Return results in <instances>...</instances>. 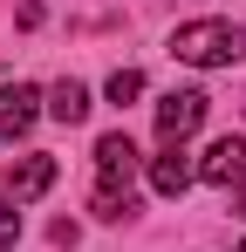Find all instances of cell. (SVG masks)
<instances>
[{"label":"cell","mask_w":246,"mask_h":252,"mask_svg":"<svg viewBox=\"0 0 246 252\" xmlns=\"http://www.w3.org/2000/svg\"><path fill=\"white\" fill-rule=\"evenodd\" d=\"M21 239V211H7V198H0V252Z\"/></svg>","instance_id":"30bf717a"},{"label":"cell","mask_w":246,"mask_h":252,"mask_svg":"<svg viewBox=\"0 0 246 252\" xmlns=\"http://www.w3.org/2000/svg\"><path fill=\"white\" fill-rule=\"evenodd\" d=\"M130 184H137V143L123 136V129H110L103 143H96V198H89V211L103 218V225H117V218H130Z\"/></svg>","instance_id":"6da1fadb"},{"label":"cell","mask_w":246,"mask_h":252,"mask_svg":"<svg viewBox=\"0 0 246 252\" xmlns=\"http://www.w3.org/2000/svg\"><path fill=\"white\" fill-rule=\"evenodd\" d=\"M240 252H246V246H240Z\"/></svg>","instance_id":"7c38bea8"},{"label":"cell","mask_w":246,"mask_h":252,"mask_svg":"<svg viewBox=\"0 0 246 252\" xmlns=\"http://www.w3.org/2000/svg\"><path fill=\"white\" fill-rule=\"evenodd\" d=\"M103 95H110V102H117V109H123V102H137V95H144V75H137V68H117Z\"/></svg>","instance_id":"9c48e42d"},{"label":"cell","mask_w":246,"mask_h":252,"mask_svg":"<svg viewBox=\"0 0 246 252\" xmlns=\"http://www.w3.org/2000/svg\"><path fill=\"white\" fill-rule=\"evenodd\" d=\"M199 177H205V184H219V191H233V184L246 177V143H240V136H219V143L205 150Z\"/></svg>","instance_id":"277c9868"},{"label":"cell","mask_w":246,"mask_h":252,"mask_svg":"<svg viewBox=\"0 0 246 252\" xmlns=\"http://www.w3.org/2000/svg\"><path fill=\"white\" fill-rule=\"evenodd\" d=\"M55 184V157H21V164L7 170V198L14 205H28V198H41Z\"/></svg>","instance_id":"52a82bcc"},{"label":"cell","mask_w":246,"mask_h":252,"mask_svg":"<svg viewBox=\"0 0 246 252\" xmlns=\"http://www.w3.org/2000/svg\"><path fill=\"white\" fill-rule=\"evenodd\" d=\"M171 55L192 62V68H233L246 55V28H233V21H185L171 34Z\"/></svg>","instance_id":"7a4b0ae2"},{"label":"cell","mask_w":246,"mask_h":252,"mask_svg":"<svg viewBox=\"0 0 246 252\" xmlns=\"http://www.w3.org/2000/svg\"><path fill=\"white\" fill-rule=\"evenodd\" d=\"M233 191H240V205H246V177H240V184H233Z\"/></svg>","instance_id":"8fae6325"},{"label":"cell","mask_w":246,"mask_h":252,"mask_svg":"<svg viewBox=\"0 0 246 252\" xmlns=\"http://www.w3.org/2000/svg\"><path fill=\"white\" fill-rule=\"evenodd\" d=\"M35 109H41V95H35L28 82L0 89V143H14V136H28V123H35Z\"/></svg>","instance_id":"5b68a950"},{"label":"cell","mask_w":246,"mask_h":252,"mask_svg":"<svg viewBox=\"0 0 246 252\" xmlns=\"http://www.w3.org/2000/svg\"><path fill=\"white\" fill-rule=\"evenodd\" d=\"M192 177H199V164H185V143L178 150H158V164H151V191L158 198H185Z\"/></svg>","instance_id":"8992f818"},{"label":"cell","mask_w":246,"mask_h":252,"mask_svg":"<svg viewBox=\"0 0 246 252\" xmlns=\"http://www.w3.org/2000/svg\"><path fill=\"white\" fill-rule=\"evenodd\" d=\"M199 123H205V95H199V89H171V95L158 102V143H164V150H178Z\"/></svg>","instance_id":"3957f363"},{"label":"cell","mask_w":246,"mask_h":252,"mask_svg":"<svg viewBox=\"0 0 246 252\" xmlns=\"http://www.w3.org/2000/svg\"><path fill=\"white\" fill-rule=\"evenodd\" d=\"M48 116H55V123H82V116H89V89L82 82H55L48 89Z\"/></svg>","instance_id":"ba28073f"}]
</instances>
